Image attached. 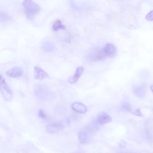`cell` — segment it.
I'll return each instance as SVG.
<instances>
[{"instance_id":"cell-1","label":"cell","mask_w":153,"mask_h":153,"mask_svg":"<svg viewBox=\"0 0 153 153\" xmlns=\"http://www.w3.org/2000/svg\"><path fill=\"white\" fill-rule=\"evenodd\" d=\"M22 5L24 8L26 16L29 20H32L41 10L39 6L33 0H24L22 2Z\"/></svg>"},{"instance_id":"cell-2","label":"cell","mask_w":153,"mask_h":153,"mask_svg":"<svg viewBox=\"0 0 153 153\" xmlns=\"http://www.w3.org/2000/svg\"><path fill=\"white\" fill-rule=\"evenodd\" d=\"M93 129L91 127H85L81 128L78 133V137L79 142L82 144L88 143L92 139Z\"/></svg>"},{"instance_id":"cell-3","label":"cell","mask_w":153,"mask_h":153,"mask_svg":"<svg viewBox=\"0 0 153 153\" xmlns=\"http://www.w3.org/2000/svg\"><path fill=\"white\" fill-rule=\"evenodd\" d=\"M88 57L90 60L93 62L99 61L106 59L103 51V48L101 47H96L91 50L88 53Z\"/></svg>"},{"instance_id":"cell-4","label":"cell","mask_w":153,"mask_h":153,"mask_svg":"<svg viewBox=\"0 0 153 153\" xmlns=\"http://www.w3.org/2000/svg\"><path fill=\"white\" fill-rule=\"evenodd\" d=\"M68 123L66 121H62L60 122H56L50 124H48L46 126L47 131L50 134H54L59 133L62 130L64 127L66 126V124H68Z\"/></svg>"},{"instance_id":"cell-5","label":"cell","mask_w":153,"mask_h":153,"mask_svg":"<svg viewBox=\"0 0 153 153\" xmlns=\"http://www.w3.org/2000/svg\"><path fill=\"white\" fill-rule=\"evenodd\" d=\"M0 91L3 98L6 101H11L13 99V93L11 90L10 88L8 87L7 84L6 83L4 79H2L1 82L0 83Z\"/></svg>"},{"instance_id":"cell-6","label":"cell","mask_w":153,"mask_h":153,"mask_svg":"<svg viewBox=\"0 0 153 153\" xmlns=\"http://www.w3.org/2000/svg\"><path fill=\"white\" fill-rule=\"evenodd\" d=\"M103 51L106 58H113L117 55V48L115 46L111 43L106 44L103 47Z\"/></svg>"},{"instance_id":"cell-7","label":"cell","mask_w":153,"mask_h":153,"mask_svg":"<svg viewBox=\"0 0 153 153\" xmlns=\"http://www.w3.org/2000/svg\"><path fill=\"white\" fill-rule=\"evenodd\" d=\"M112 121V118L106 112H100L96 118V123L99 125H104Z\"/></svg>"},{"instance_id":"cell-8","label":"cell","mask_w":153,"mask_h":153,"mask_svg":"<svg viewBox=\"0 0 153 153\" xmlns=\"http://www.w3.org/2000/svg\"><path fill=\"white\" fill-rule=\"evenodd\" d=\"M24 72L22 68L19 67H14L6 72V75L10 78H19L22 76Z\"/></svg>"},{"instance_id":"cell-9","label":"cell","mask_w":153,"mask_h":153,"mask_svg":"<svg viewBox=\"0 0 153 153\" xmlns=\"http://www.w3.org/2000/svg\"><path fill=\"white\" fill-rule=\"evenodd\" d=\"M71 108L74 111L81 114H85L87 111V107L85 105H84L81 102H75L73 103L71 105Z\"/></svg>"},{"instance_id":"cell-10","label":"cell","mask_w":153,"mask_h":153,"mask_svg":"<svg viewBox=\"0 0 153 153\" xmlns=\"http://www.w3.org/2000/svg\"><path fill=\"white\" fill-rule=\"evenodd\" d=\"M84 68L82 66H79L76 68L74 74L69 78L68 79V82L71 84H75V82H76L78 81V80L79 79V78H80V76H81V75L82 74V73L84 72Z\"/></svg>"},{"instance_id":"cell-11","label":"cell","mask_w":153,"mask_h":153,"mask_svg":"<svg viewBox=\"0 0 153 153\" xmlns=\"http://www.w3.org/2000/svg\"><path fill=\"white\" fill-rule=\"evenodd\" d=\"M34 78L38 80H42L43 79L48 76L45 71H44L42 68H39V66H35L34 67Z\"/></svg>"},{"instance_id":"cell-12","label":"cell","mask_w":153,"mask_h":153,"mask_svg":"<svg viewBox=\"0 0 153 153\" xmlns=\"http://www.w3.org/2000/svg\"><path fill=\"white\" fill-rule=\"evenodd\" d=\"M146 85H134L133 87V91L134 94L139 98L144 97L146 94Z\"/></svg>"},{"instance_id":"cell-13","label":"cell","mask_w":153,"mask_h":153,"mask_svg":"<svg viewBox=\"0 0 153 153\" xmlns=\"http://www.w3.org/2000/svg\"><path fill=\"white\" fill-rule=\"evenodd\" d=\"M122 108L123 109L129 112H131V114L135 115H137V116H140V117H142V114L140 111V109H133L130 104L127 103V102H126L124 103H123L122 105Z\"/></svg>"},{"instance_id":"cell-14","label":"cell","mask_w":153,"mask_h":153,"mask_svg":"<svg viewBox=\"0 0 153 153\" xmlns=\"http://www.w3.org/2000/svg\"><path fill=\"white\" fill-rule=\"evenodd\" d=\"M52 29L54 31H58L59 30H65V26L62 23L61 20H57L54 22V23L53 25Z\"/></svg>"},{"instance_id":"cell-15","label":"cell","mask_w":153,"mask_h":153,"mask_svg":"<svg viewBox=\"0 0 153 153\" xmlns=\"http://www.w3.org/2000/svg\"><path fill=\"white\" fill-rule=\"evenodd\" d=\"M11 19V16L5 12L0 11V22H7Z\"/></svg>"},{"instance_id":"cell-16","label":"cell","mask_w":153,"mask_h":153,"mask_svg":"<svg viewBox=\"0 0 153 153\" xmlns=\"http://www.w3.org/2000/svg\"><path fill=\"white\" fill-rule=\"evenodd\" d=\"M43 48L45 51H52L54 49V46L53 45H52L51 43L50 42H47L44 46H43Z\"/></svg>"},{"instance_id":"cell-17","label":"cell","mask_w":153,"mask_h":153,"mask_svg":"<svg viewBox=\"0 0 153 153\" xmlns=\"http://www.w3.org/2000/svg\"><path fill=\"white\" fill-rule=\"evenodd\" d=\"M145 19L147 21H153V10L150 11L145 16Z\"/></svg>"},{"instance_id":"cell-18","label":"cell","mask_w":153,"mask_h":153,"mask_svg":"<svg viewBox=\"0 0 153 153\" xmlns=\"http://www.w3.org/2000/svg\"><path fill=\"white\" fill-rule=\"evenodd\" d=\"M38 115L39 117H41V118L42 119H45V118H47V115L45 114V113L42 110V109H40L38 112Z\"/></svg>"},{"instance_id":"cell-19","label":"cell","mask_w":153,"mask_h":153,"mask_svg":"<svg viewBox=\"0 0 153 153\" xmlns=\"http://www.w3.org/2000/svg\"><path fill=\"white\" fill-rule=\"evenodd\" d=\"M150 89H151V91L153 93V85H151L150 86Z\"/></svg>"},{"instance_id":"cell-20","label":"cell","mask_w":153,"mask_h":153,"mask_svg":"<svg viewBox=\"0 0 153 153\" xmlns=\"http://www.w3.org/2000/svg\"><path fill=\"white\" fill-rule=\"evenodd\" d=\"M2 79H2V76L0 74V83L1 82V81H2Z\"/></svg>"},{"instance_id":"cell-21","label":"cell","mask_w":153,"mask_h":153,"mask_svg":"<svg viewBox=\"0 0 153 153\" xmlns=\"http://www.w3.org/2000/svg\"><path fill=\"white\" fill-rule=\"evenodd\" d=\"M120 153H123V152H120Z\"/></svg>"}]
</instances>
